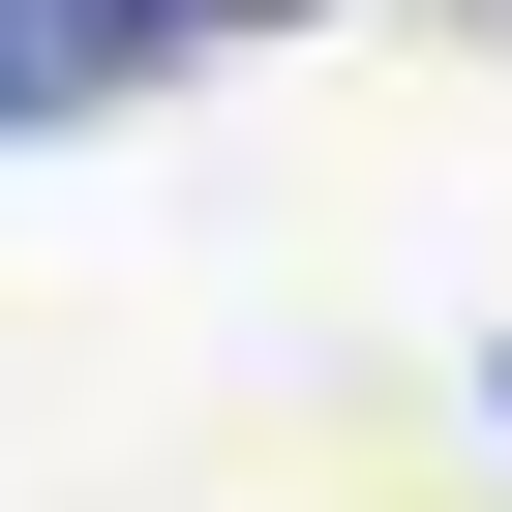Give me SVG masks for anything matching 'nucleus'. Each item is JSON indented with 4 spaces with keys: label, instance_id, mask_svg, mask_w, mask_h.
<instances>
[{
    "label": "nucleus",
    "instance_id": "f03ea898",
    "mask_svg": "<svg viewBox=\"0 0 512 512\" xmlns=\"http://www.w3.org/2000/svg\"><path fill=\"white\" fill-rule=\"evenodd\" d=\"M241 31H272V0H241Z\"/></svg>",
    "mask_w": 512,
    "mask_h": 512
},
{
    "label": "nucleus",
    "instance_id": "f257e3e1",
    "mask_svg": "<svg viewBox=\"0 0 512 512\" xmlns=\"http://www.w3.org/2000/svg\"><path fill=\"white\" fill-rule=\"evenodd\" d=\"M241 31V0H0V151H31V121H121L151 61H211Z\"/></svg>",
    "mask_w": 512,
    "mask_h": 512
}]
</instances>
